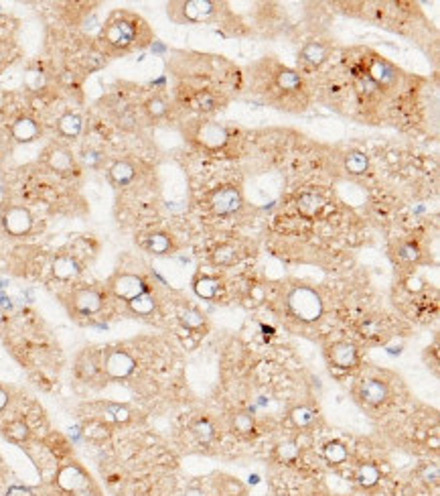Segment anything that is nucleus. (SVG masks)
Here are the masks:
<instances>
[{"label":"nucleus","instance_id":"nucleus-33","mask_svg":"<svg viewBox=\"0 0 440 496\" xmlns=\"http://www.w3.org/2000/svg\"><path fill=\"white\" fill-rule=\"evenodd\" d=\"M106 415H110V419L116 421V423H126V421H130V411L122 405H114V403L106 405Z\"/></svg>","mask_w":440,"mask_h":496},{"label":"nucleus","instance_id":"nucleus-13","mask_svg":"<svg viewBox=\"0 0 440 496\" xmlns=\"http://www.w3.org/2000/svg\"><path fill=\"white\" fill-rule=\"evenodd\" d=\"M359 395L367 405H382L388 399V387L382 380H363L359 387Z\"/></svg>","mask_w":440,"mask_h":496},{"label":"nucleus","instance_id":"nucleus-23","mask_svg":"<svg viewBox=\"0 0 440 496\" xmlns=\"http://www.w3.org/2000/svg\"><path fill=\"white\" fill-rule=\"evenodd\" d=\"M323 455H325V460L329 464L339 466V464H343L347 460V448L343 444H339V442H329L323 448Z\"/></svg>","mask_w":440,"mask_h":496},{"label":"nucleus","instance_id":"nucleus-5","mask_svg":"<svg viewBox=\"0 0 440 496\" xmlns=\"http://www.w3.org/2000/svg\"><path fill=\"white\" fill-rule=\"evenodd\" d=\"M69 308L78 316H95L104 308V297L97 289H78L69 295Z\"/></svg>","mask_w":440,"mask_h":496},{"label":"nucleus","instance_id":"nucleus-1","mask_svg":"<svg viewBox=\"0 0 440 496\" xmlns=\"http://www.w3.org/2000/svg\"><path fill=\"white\" fill-rule=\"evenodd\" d=\"M140 21L126 12H116L104 27V43L116 51H128L140 39Z\"/></svg>","mask_w":440,"mask_h":496},{"label":"nucleus","instance_id":"nucleus-20","mask_svg":"<svg viewBox=\"0 0 440 496\" xmlns=\"http://www.w3.org/2000/svg\"><path fill=\"white\" fill-rule=\"evenodd\" d=\"M128 305H130V312L136 314V316H150L157 310V301H154V297L150 293L138 295L136 299L128 301Z\"/></svg>","mask_w":440,"mask_h":496},{"label":"nucleus","instance_id":"nucleus-17","mask_svg":"<svg viewBox=\"0 0 440 496\" xmlns=\"http://www.w3.org/2000/svg\"><path fill=\"white\" fill-rule=\"evenodd\" d=\"M2 433L8 442L12 444H25L29 438H31V429L29 425L23 421V419H14V421H8L4 427H2Z\"/></svg>","mask_w":440,"mask_h":496},{"label":"nucleus","instance_id":"nucleus-19","mask_svg":"<svg viewBox=\"0 0 440 496\" xmlns=\"http://www.w3.org/2000/svg\"><path fill=\"white\" fill-rule=\"evenodd\" d=\"M134 175H136V169L128 161H118L110 167V180L118 187H124V185L132 183Z\"/></svg>","mask_w":440,"mask_h":496},{"label":"nucleus","instance_id":"nucleus-15","mask_svg":"<svg viewBox=\"0 0 440 496\" xmlns=\"http://www.w3.org/2000/svg\"><path fill=\"white\" fill-rule=\"evenodd\" d=\"M47 163L53 171H59V173H67L73 169V157L69 151L61 149V147H53L49 153H47Z\"/></svg>","mask_w":440,"mask_h":496},{"label":"nucleus","instance_id":"nucleus-7","mask_svg":"<svg viewBox=\"0 0 440 496\" xmlns=\"http://www.w3.org/2000/svg\"><path fill=\"white\" fill-rule=\"evenodd\" d=\"M134 368H136V362L126 350H112L104 358V372L114 380L128 378L134 372Z\"/></svg>","mask_w":440,"mask_h":496},{"label":"nucleus","instance_id":"nucleus-27","mask_svg":"<svg viewBox=\"0 0 440 496\" xmlns=\"http://www.w3.org/2000/svg\"><path fill=\"white\" fill-rule=\"evenodd\" d=\"M323 208V200L319 197V195H314V193H305V195H301V200H299V210H301V214H305V216H316V212Z\"/></svg>","mask_w":440,"mask_h":496},{"label":"nucleus","instance_id":"nucleus-41","mask_svg":"<svg viewBox=\"0 0 440 496\" xmlns=\"http://www.w3.org/2000/svg\"><path fill=\"white\" fill-rule=\"evenodd\" d=\"M4 321H6V316H4V312H2V310H0V325H2V323H4Z\"/></svg>","mask_w":440,"mask_h":496},{"label":"nucleus","instance_id":"nucleus-6","mask_svg":"<svg viewBox=\"0 0 440 496\" xmlns=\"http://www.w3.org/2000/svg\"><path fill=\"white\" fill-rule=\"evenodd\" d=\"M2 226L6 230V234L14 236V238H23L33 230V216L27 208L21 206H12L8 210H4L2 214Z\"/></svg>","mask_w":440,"mask_h":496},{"label":"nucleus","instance_id":"nucleus-29","mask_svg":"<svg viewBox=\"0 0 440 496\" xmlns=\"http://www.w3.org/2000/svg\"><path fill=\"white\" fill-rule=\"evenodd\" d=\"M235 259H238V257H235V248L229 246V244H221L220 248H216V252H213V263L220 265V267L233 265Z\"/></svg>","mask_w":440,"mask_h":496},{"label":"nucleus","instance_id":"nucleus-2","mask_svg":"<svg viewBox=\"0 0 440 496\" xmlns=\"http://www.w3.org/2000/svg\"><path fill=\"white\" fill-rule=\"evenodd\" d=\"M288 310L297 319L312 323L323 316V299L310 287H297L288 295Z\"/></svg>","mask_w":440,"mask_h":496},{"label":"nucleus","instance_id":"nucleus-3","mask_svg":"<svg viewBox=\"0 0 440 496\" xmlns=\"http://www.w3.org/2000/svg\"><path fill=\"white\" fill-rule=\"evenodd\" d=\"M110 291L124 301H132L138 295L148 293V285L142 277L130 272H118L110 279Z\"/></svg>","mask_w":440,"mask_h":496},{"label":"nucleus","instance_id":"nucleus-31","mask_svg":"<svg viewBox=\"0 0 440 496\" xmlns=\"http://www.w3.org/2000/svg\"><path fill=\"white\" fill-rule=\"evenodd\" d=\"M231 425L238 433H250L254 429V417L250 413H235Z\"/></svg>","mask_w":440,"mask_h":496},{"label":"nucleus","instance_id":"nucleus-21","mask_svg":"<svg viewBox=\"0 0 440 496\" xmlns=\"http://www.w3.org/2000/svg\"><path fill=\"white\" fill-rule=\"evenodd\" d=\"M325 47L319 43H308L303 51H301V61L308 65V67H316L325 61Z\"/></svg>","mask_w":440,"mask_h":496},{"label":"nucleus","instance_id":"nucleus-40","mask_svg":"<svg viewBox=\"0 0 440 496\" xmlns=\"http://www.w3.org/2000/svg\"><path fill=\"white\" fill-rule=\"evenodd\" d=\"M185 496H205V493L201 488H187Z\"/></svg>","mask_w":440,"mask_h":496},{"label":"nucleus","instance_id":"nucleus-26","mask_svg":"<svg viewBox=\"0 0 440 496\" xmlns=\"http://www.w3.org/2000/svg\"><path fill=\"white\" fill-rule=\"evenodd\" d=\"M290 419H292V423L297 425V427H301V429H305V427H310L312 423H314V419H316V415H314V411L310 409V407H297V409H292V413H290Z\"/></svg>","mask_w":440,"mask_h":496},{"label":"nucleus","instance_id":"nucleus-35","mask_svg":"<svg viewBox=\"0 0 440 496\" xmlns=\"http://www.w3.org/2000/svg\"><path fill=\"white\" fill-rule=\"evenodd\" d=\"M397 257H400L402 261H406V263H414V261L420 259V250H418L416 244L404 242V244H400V248H397Z\"/></svg>","mask_w":440,"mask_h":496},{"label":"nucleus","instance_id":"nucleus-28","mask_svg":"<svg viewBox=\"0 0 440 496\" xmlns=\"http://www.w3.org/2000/svg\"><path fill=\"white\" fill-rule=\"evenodd\" d=\"M367 157L363 155V153H357V151H353L347 155V159H345V167H347V171L353 173V175H361V173H365L367 171Z\"/></svg>","mask_w":440,"mask_h":496},{"label":"nucleus","instance_id":"nucleus-10","mask_svg":"<svg viewBox=\"0 0 440 496\" xmlns=\"http://www.w3.org/2000/svg\"><path fill=\"white\" fill-rule=\"evenodd\" d=\"M12 138L16 142H33L41 135V127L35 118L31 116H21L12 122Z\"/></svg>","mask_w":440,"mask_h":496},{"label":"nucleus","instance_id":"nucleus-39","mask_svg":"<svg viewBox=\"0 0 440 496\" xmlns=\"http://www.w3.org/2000/svg\"><path fill=\"white\" fill-rule=\"evenodd\" d=\"M8 403H10V395L4 387H0V413L8 407Z\"/></svg>","mask_w":440,"mask_h":496},{"label":"nucleus","instance_id":"nucleus-9","mask_svg":"<svg viewBox=\"0 0 440 496\" xmlns=\"http://www.w3.org/2000/svg\"><path fill=\"white\" fill-rule=\"evenodd\" d=\"M329 360L337 368L349 370L357 364V348L349 342H335L329 346Z\"/></svg>","mask_w":440,"mask_h":496},{"label":"nucleus","instance_id":"nucleus-36","mask_svg":"<svg viewBox=\"0 0 440 496\" xmlns=\"http://www.w3.org/2000/svg\"><path fill=\"white\" fill-rule=\"evenodd\" d=\"M299 455H301V450L294 442H284V444L278 446V457L284 460V462H294Z\"/></svg>","mask_w":440,"mask_h":496},{"label":"nucleus","instance_id":"nucleus-4","mask_svg":"<svg viewBox=\"0 0 440 496\" xmlns=\"http://www.w3.org/2000/svg\"><path fill=\"white\" fill-rule=\"evenodd\" d=\"M55 482L57 486L63 490V493H82L89 486V476L88 472L80 466V464H65L59 468L57 476H55Z\"/></svg>","mask_w":440,"mask_h":496},{"label":"nucleus","instance_id":"nucleus-11","mask_svg":"<svg viewBox=\"0 0 440 496\" xmlns=\"http://www.w3.org/2000/svg\"><path fill=\"white\" fill-rule=\"evenodd\" d=\"M197 138L207 149H220V147H223L227 142V133L218 122H205V125L199 127Z\"/></svg>","mask_w":440,"mask_h":496},{"label":"nucleus","instance_id":"nucleus-16","mask_svg":"<svg viewBox=\"0 0 440 496\" xmlns=\"http://www.w3.org/2000/svg\"><path fill=\"white\" fill-rule=\"evenodd\" d=\"M142 246H144L150 255H167V252H171L173 242H171V238H169L167 234H163V232H152V234L144 236Z\"/></svg>","mask_w":440,"mask_h":496},{"label":"nucleus","instance_id":"nucleus-22","mask_svg":"<svg viewBox=\"0 0 440 496\" xmlns=\"http://www.w3.org/2000/svg\"><path fill=\"white\" fill-rule=\"evenodd\" d=\"M357 482L361 488H373L380 482V470L373 464H363L357 470Z\"/></svg>","mask_w":440,"mask_h":496},{"label":"nucleus","instance_id":"nucleus-14","mask_svg":"<svg viewBox=\"0 0 440 496\" xmlns=\"http://www.w3.org/2000/svg\"><path fill=\"white\" fill-rule=\"evenodd\" d=\"M216 4L207 2V0H191V2H183V14L187 21L199 23L203 19H207L213 12Z\"/></svg>","mask_w":440,"mask_h":496},{"label":"nucleus","instance_id":"nucleus-34","mask_svg":"<svg viewBox=\"0 0 440 496\" xmlns=\"http://www.w3.org/2000/svg\"><path fill=\"white\" fill-rule=\"evenodd\" d=\"M181 321H183L185 327H189V330H197V327L203 325L205 317H203L201 312H197V310H187V312L181 316Z\"/></svg>","mask_w":440,"mask_h":496},{"label":"nucleus","instance_id":"nucleus-18","mask_svg":"<svg viewBox=\"0 0 440 496\" xmlns=\"http://www.w3.org/2000/svg\"><path fill=\"white\" fill-rule=\"evenodd\" d=\"M57 129H59V135L65 136V138H78V136L82 135V131H84V120H82L80 114L69 112V114H63L59 118Z\"/></svg>","mask_w":440,"mask_h":496},{"label":"nucleus","instance_id":"nucleus-37","mask_svg":"<svg viewBox=\"0 0 440 496\" xmlns=\"http://www.w3.org/2000/svg\"><path fill=\"white\" fill-rule=\"evenodd\" d=\"M146 110L152 118H161L167 112V104L161 98H152V100L146 102Z\"/></svg>","mask_w":440,"mask_h":496},{"label":"nucleus","instance_id":"nucleus-32","mask_svg":"<svg viewBox=\"0 0 440 496\" xmlns=\"http://www.w3.org/2000/svg\"><path fill=\"white\" fill-rule=\"evenodd\" d=\"M213 425H211V421L209 419H199V421H195L193 423V433L201 440V442H209L211 438H213Z\"/></svg>","mask_w":440,"mask_h":496},{"label":"nucleus","instance_id":"nucleus-25","mask_svg":"<svg viewBox=\"0 0 440 496\" xmlns=\"http://www.w3.org/2000/svg\"><path fill=\"white\" fill-rule=\"evenodd\" d=\"M278 86L288 91H301L303 80H301V76H299L297 72L284 67V69H280V74H278Z\"/></svg>","mask_w":440,"mask_h":496},{"label":"nucleus","instance_id":"nucleus-24","mask_svg":"<svg viewBox=\"0 0 440 496\" xmlns=\"http://www.w3.org/2000/svg\"><path fill=\"white\" fill-rule=\"evenodd\" d=\"M218 287H220V281L211 277H199L195 281V293L203 299H213L218 293Z\"/></svg>","mask_w":440,"mask_h":496},{"label":"nucleus","instance_id":"nucleus-38","mask_svg":"<svg viewBox=\"0 0 440 496\" xmlns=\"http://www.w3.org/2000/svg\"><path fill=\"white\" fill-rule=\"evenodd\" d=\"M406 287H408V291H420V289H422V281L416 279V277H410V279L406 281Z\"/></svg>","mask_w":440,"mask_h":496},{"label":"nucleus","instance_id":"nucleus-8","mask_svg":"<svg viewBox=\"0 0 440 496\" xmlns=\"http://www.w3.org/2000/svg\"><path fill=\"white\" fill-rule=\"evenodd\" d=\"M211 208L220 216H229V214L238 212L242 208V193H240V189L233 187V185L221 187L220 191H216L213 197H211Z\"/></svg>","mask_w":440,"mask_h":496},{"label":"nucleus","instance_id":"nucleus-30","mask_svg":"<svg viewBox=\"0 0 440 496\" xmlns=\"http://www.w3.org/2000/svg\"><path fill=\"white\" fill-rule=\"evenodd\" d=\"M193 102H195V108H199V110H203V112H213V110H218V98H216L211 91H199Z\"/></svg>","mask_w":440,"mask_h":496},{"label":"nucleus","instance_id":"nucleus-12","mask_svg":"<svg viewBox=\"0 0 440 496\" xmlns=\"http://www.w3.org/2000/svg\"><path fill=\"white\" fill-rule=\"evenodd\" d=\"M51 271H53V277L59 281H71L82 272V265L71 255H59V257H55Z\"/></svg>","mask_w":440,"mask_h":496}]
</instances>
